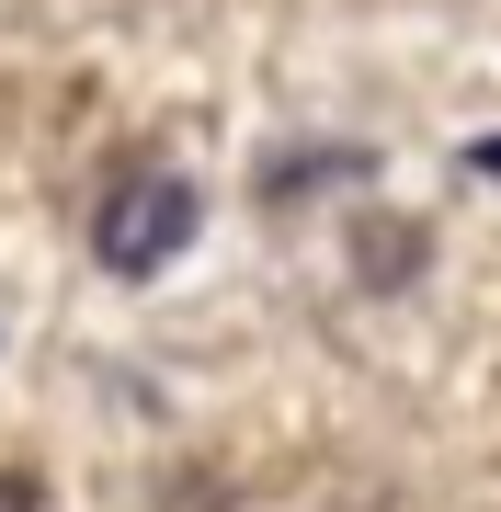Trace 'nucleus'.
<instances>
[{
  "label": "nucleus",
  "mask_w": 501,
  "mask_h": 512,
  "mask_svg": "<svg viewBox=\"0 0 501 512\" xmlns=\"http://www.w3.org/2000/svg\"><path fill=\"white\" fill-rule=\"evenodd\" d=\"M194 217H205L194 183L149 160V171H126V183L92 205V251H103V274H160V262L194 239Z\"/></svg>",
  "instance_id": "1"
},
{
  "label": "nucleus",
  "mask_w": 501,
  "mask_h": 512,
  "mask_svg": "<svg viewBox=\"0 0 501 512\" xmlns=\"http://www.w3.org/2000/svg\"><path fill=\"white\" fill-rule=\"evenodd\" d=\"M0 512H46V501H35V478H12V467H0Z\"/></svg>",
  "instance_id": "2"
},
{
  "label": "nucleus",
  "mask_w": 501,
  "mask_h": 512,
  "mask_svg": "<svg viewBox=\"0 0 501 512\" xmlns=\"http://www.w3.org/2000/svg\"><path fill=\"white\" fill-rule=\"evenodd\" d=\"M467 171H490V183H501V137H479V148H467Z\"/></svg>",
  "instance_id": "3"
}]
</instances>
